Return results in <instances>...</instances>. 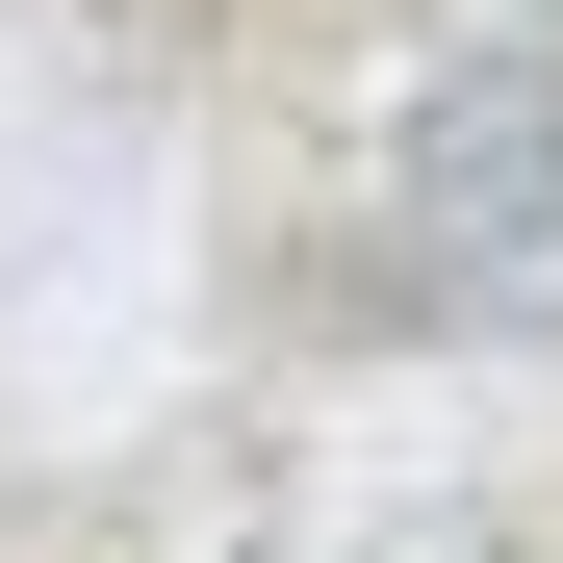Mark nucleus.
<instances>
[{"mask_svg":"<svg viewBox=\"0 0 563 563\" xmlns=\"http://www.w3.org/2000/svg\"><path fill=\"white\" fill-rule=\"evenodd\" d=\"M385 256L461 333H563V52H435L385 129Z\"/></svg>","mask_w":563,"mask_h":563,"instance_id":"f257e3e1","label":"nucleus"}]
</instances>
